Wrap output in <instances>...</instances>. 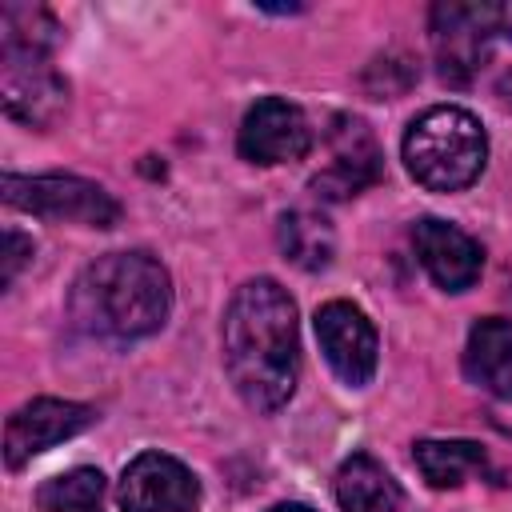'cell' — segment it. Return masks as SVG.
<instances>
[{"mask_svg": "<svg viewBox=\"0 0 512 512\" xmlns=\"http://www.w3.org/2000/svg\"><path fill=\"white\" fill-rule=\"evenodd\" d=\"M236 152L248 164H264V168L304 160L312 152V124L284 96H264L244 112Z\"/></svg>", "mask_w": 512, "mask_h": 512, "instance_id": "7", "label": "cell"}, {"mask_svg": "<svg viewBox=\"0 0 512 512\" xmlns=\"http://www.w3.org/2000/svg\"><path fill=\"white\" fill-rule=\"evenodd\" d=\"M488 160L484 124L460 104H436L420 112L404 132V164L428 192H460L480 180Z\"/></svg>", "mask_w": 512, "mask_h": 512, "instance_id": "3", "label": "cell"}, {"mask_svg": "<svg viewBox=\"0 0 512 512\" xmlns=\"http://www.w3.org/2000/svg\"><path fill=\"white\" fill-rule=\"evenodd\" d=\"M412 244L420 264L428 268V276L444 288V292H464L480 280L484 268V248L456 224L440 220V216H424L412 228Z\"/></svg>", "mask_w": 512, "mask_h": 512, "instance_id": "12", "label": "cell"}, {"mask_svg": "<svg viewBox=\"0 0 512 512\" xmlns=\"http://www.w3.org/2000/svg\"><path fill=\"white\" fill-rule=\"evenodd\" d=\"M412 460L432 488H460L468 476L488 472V452L476 440H420Z\"/></svg>", "mask_w": 512, "mask_h": 512, "instance_id": "16", "label": "cell"}, {"mask_svg": "<svg viewBox=\"0 0 512 512\" xmlns=\"http://www.w3.org/2000/svg\"><path fill=\"white\" fill-rule=\"evenodd\" d=\"M60 44V24L48 8L4 4L0 8V56H52Z\"/></svg>", "mask_w": 512, "mask_h": 512, "instance_id": "17", "label": "cell"}, {"mask_svg": "<svg viewBox=\"0 0 512 512\" xmlns=\"http://www.w3.org/2000/svg\"><path fill=\"white\" fill-rule=\"evenodd\" d=\"M96 420L92 404L80 400H56V396H36L24 408H16L4 424V464L24 468L32 456L72 440Z\"/></svg>", "mask_w": 512, "mask_h": 512, "instance_id": "8", "label": "cell"}, {"mask_svg": "<svg viewBox=\"0 0 512 512\" xmlns=\"http://www.w3.org/2000/svg\"><path fill=\"white\" fill-rule=\"evenodd\" d=\"M336 504L340 512H400L404 508V492L392 480V472L368 456V452H352L340 468H336Z\"/></svg>", "mask_w": 512, "mask_h": 512, "instance_id": "14", "label": "cell"}, {"mask_svg": "<svg viewBox=\"0 0 512 512\" xmlns=\"http://www.w3.org/2000/svg\"><path fill=\"white\" fill-rule=\"evenodd\" d=\"M224 368L256 412H276L292 400L300 376L296 304L272 276L244 280L232 292L224 308Z\"/></svg>", "mask_w": 512, "mask_h": 512, "instance_id": "1", "label": "cell"}, {"mask_svg": "<svg viewBox=\"0 0 512 512\" xmlns=\"http://www.w3.org/2000/svg\"><path fill=\"white\" fill-rule=\"evenodd\" d=\"M68 312L88 336L144 340L172 312V276L148 252H108L76 276Z\"/></svg>", "mask_w": 512, "mask_h": 512, "instance_id": "2", "label": "cell"}, {"mask_svg": "<svg viewBox=\"0 0 512 512\" xmlns=\"http://www.w3.org/2000/svg\"><path fill=\"white\" fill-rule=\"evenodd\" d=\"M276 240H280L284 260H292V264L304 268V272H320V268H328L332 256H336V232H332V224H328L320 212H312V208H292V212H284L280 224H276Z\"/></svg>", "mask_w": 512, "mask_h": 512, "instance_id": "15", "label": "cell"}, {"mask_svg": "<svg viewBox=\"0 0 512 512\" xmlns=\"http://www.w3.org/2000/svg\"><path fill=\"white\" fill-rule=\"evenodd\" d=\"M4 112L28 128H52L68 112V80L44 56H0Z\"/></svg>", "mask_w": 512, "mask_h": 512, "instance_id": "11", "label": "cell"}, {"mask_svg": "<svg viewBox=\"0 0 512 512\" xmlns=\"http://www.w3.org/2000/svg\"><path fill=\"white\" fill-rule=\"evenodd\" d=\"M44 512H104V476L100 468H72L36 488Z\"/></svg>", "mask_w": 512, "mask_h": 512, "instance_id": "18", "label": "cell"}, {"mask_svg": "<svg viewBox=\"0 0 512 512\" xmlns=\"http://www.w3.org/2000/svg\"><path fill=\"white\" fill-rule=\"evenodd\" d=\"M268 512H316V508H308V504H296V500H284V504H272Z\"/></svg>", "mask_w": 512, "mask_h": 512, "instance_id": "21", "label": "cell"}, {"mask_svg": "<svg viewBox=\"0 0 512 512\" xmlns=\"http://www.w3.org/2000/svg\"><path fill=\"white\" fill-rule=\"evenodd\" d=\"M316 340L324 360L348 388H364L376 376L380 340L364 308H356L352 300H328L316 308Z\"/></svg>", "mask_w": 512, "mask_h": 512, "instance_id": "9", "label": "cell"}, {"mask_svg": "<svg viewBox=\"0 0 512 512\" xmlns=\"http://www.w3.org/2000/svg\"><path fill=\"white\" fill-rule=\"evenodd\" d=\"M432 32V56L440 68V80L464 88L488 60V20L484 0H440L428 16Z\"/></svg>", "mask_w": 512, "mask_h": 512, "instance_id": "5", "label": "cell"}, {"mask_svg": "<svg viewBox=\"0 0 512 512\" xmlns=\"http://www.w3.org/2000/svg\"><path fill=\"white\" fill-rule=\"evenodd\" d=\"M484 20L492 36L512 40V0H484Z\"/></svg>", "mask_w": 512, "mask_h": 512, "instance_id": "20", "label": "cell"}, {"mask_svg": "<svg viewBox=\"0 0 512 512\" xmlns=\"http://www.w3.org/2000/svg\"><path fill=\"white\" fill-rule=\"evenodd\" d=\"M0 192H4V204L44 216V220H64V224H84V228H112L120 220V200L84 176H60V172L16 176V172H8Z\"/></svg>", "mask_w": 512, "mask_h": 512, "instance_id": "4", "label": "cell"}, {"mask_svg": "<svg viewBox=\"0 0 512 512\" xmlns=\"http://www.w3.org/2000/svg\"><path fill=\"white\" fill-rule=\"evenodd\" d=\"M328 164L312 176V192L324 196V200H348L356 192H364L368 184H376L384 176V156H380V144L372 136V128L360 120V116H332L328 132Z\"/></svg>", "mask_w": 512, "mask_h": 512, "instance_id": "6", "label": "cell"}, {"mask_svg": "<svg viewBox=\"0 0 512 512\" xmlns=\"http://www.w3.org/2000/svg\"><path fill=\"white\" fill-rule=\"evenodd\" d=\"M32 240L24 236V232H16V228H8L4 232V260H0V284L4 288H12V280H16V272L32 260Z\"/></svg>", "mask_w": 512, "mask_h": 512, "instance_id": "19", "label": "cell"}, {"mask_svg": "<svg viewBox=\"0 0 512 512\" xmlns=\"http://www.w3.org/2000/svg\"><path fill=\"white\" fill-rule=\"evenodd\" d=\"M116 500L124 512H196L200 480L168 452H140L124 468Z\"/></svg>", "mask_w": 512, "mask_h": 512, "instance_id": "10", "label": "cell"}, {"mask_svg": "<svg viewBox=\"0 0 512 512\" xmlns=\"http://www.w3.org/2000/svg\"><path fill=\"white\" fill-rule=\"evenodd\" d=\"M464 376L476 388L512 400V320L484 316L472 324L464 344Z\"/></svg>", "mask_w": 512, "mask_h": 512, "instance_id": "13", "label": "cell"}]
</instances>
